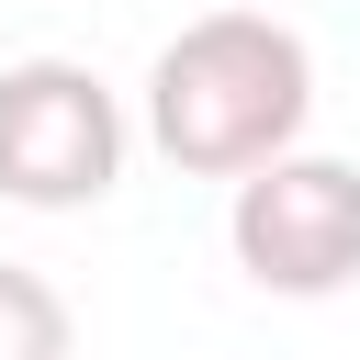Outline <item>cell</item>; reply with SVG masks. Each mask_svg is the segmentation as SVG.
<instances>
[{"label":"cell","mask_w":360,"mask_h":360,"mask_svg":"<svg viewBox=\"0 0 360 360\" xmlns=\"http://www.w3.org/2000/svg\"><path fill=\"white\" fill-rule=\"evenodd\" d=\"M304 112H315V56L270 11H202L146 68V135L191 180H248L259 158L304 146Z\"/></svg>","instance_id":"obj_1"},{"label":"cell","mask_w":360,"mask_h":360,"mask_svg":"<svg viewBox=\"0 0 360 360\" xmlns=\"http://www.w3.org/2000/svg\"><path fill=\"white\" fill-rule=\"evenodd\" d=\"M225 248L259 292L281 304H326L360 281V169L349 158H315V146H281L236 180L225 202Z\"/></svg>","instance_id":"obj_2"},{"label":"cell","mask_w":360,"mask_h":360,"mask_svg":"<svg viewBox=\"0 0 360 360\" xmlns=\"http://www.w3.org/2000/svg\"><path fill=\"white\" fill-rule=\"evenodd\" d=\"M124 180V101L79 56H11L0 68V202L79 214Z\"/></svg>","instance_id":"obj_3"},{"label":"cell","mask_w":360,"mask_h":360,"mask_svg":"<svg viewBox=\"0 0 360 360\" xmlns=\"http://www.w3.org/2000/svg\"><path fill=\"white\" fill-rule=\"evenodd\" d=\"M0 360H79L68 292L45 270H11V259H0Z\"/></svg>","instance_id":"obj_4"}]
</instances>
